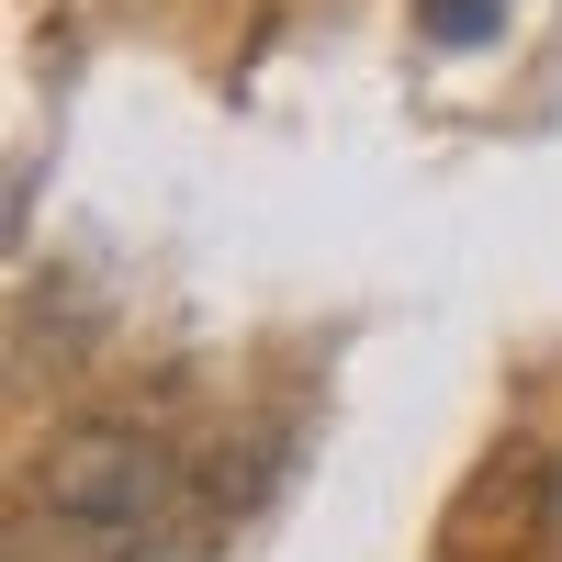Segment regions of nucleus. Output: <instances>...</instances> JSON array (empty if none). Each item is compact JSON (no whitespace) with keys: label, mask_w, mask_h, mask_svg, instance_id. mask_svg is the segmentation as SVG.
<instances>
[{"label":"nucleus","mask_w":562,"mask_h":562,"mask_svg":"<svg viewBox=\"0 0 562 562\" xmlns=\"http://www.w3.org/2000/svg\"><path fill=\"white\" fill-rule=\"evenodd\" d=\"M34 506H45L68 540H90V562H102V551H124L135 529H158L169 506H180V461H169L147 428L90 416V428L45 439V461H34Z\"/></svg>","instance_id":"obj_1"},{"label":"nucleus","mask_w":562,"mask_h":562,"mask_svg":"<svg viewBox=\"0 0 562 562\" xmlns=\"http://www.w3.org/2000/svg\"><path fill=\"white\" fill-rule=\"evenodd\" d=\"M102 562H214V529H203V518H158V529H135V540L102 551Z\"/></svg>","instance_id":"obj_2"},{"label":"nucleus","mask_w":562,"mask_h":562,"mask_svg":"<svg viewBox=\"0 0 562 562\" xmlns=\"http://www.w3.org/2000/svg\"><path fill=\"white\" fill-rule=\"evenodd\" d=\"M428 34L439 45H484L495 34V0H428Z\"/></svg>","instance_id":"obj_3"}]
</instances>
